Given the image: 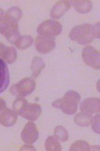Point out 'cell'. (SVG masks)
Wrapping results in <instances>:
<instances>
[{
    "label": "cell",
    "mask_w": 100,
    "mask_h": 151,
    "mask_svg": "<svg viewBox=\"0 0 100 151\" xmlns=\"http://www.w3.org/2000/svg\"><path fill=\"white\" fill-rule=\"evenodd\" d=\"M70 39L78 44L87 45L94 39H99V23L95 25L85 24L75 26L70 32Z\"/></svg>",
    "instance_id": "6da1fadb"
},
{
    "label": "cell",
    "mask_w": 100,
    "mask_h": 151,
    "mask_svg": "<svg viewBox=\"0 0 100 151\" xmlns=\"http://www.w3.org/2000/svg\"><path fill=\"white\" fill-rule=\"evenodd\" d=\"M13 111L23 118L33 122L42 113V107L37 104H29L24 97H18L13 104Z\"/></svg>",
    "instance_id": "7a4b0ae2"
},
{
    "label": "cell",
    "mask_w": 100,
    "mask_h": 151,
    "mask_svg": "<svg viewBox=\"0 0 100 151\" xmlns=\"http://www.w3.org/2000/svg\"><path fill=\"white\" fill-rule=\"evenodd\" d=\"M80 102V96L75 91H68L62 99H58L52 103V106L61 109L65 114H74L77 111L78 104Z\"/></svg>",
    "instance_id": "3957f363"
},
{
    "label": "cell",
    "mask_w": 100,
    "mask_h": 151,
    "mask_svg": "<svg viewBox=\"0 0 100 151\" xmlns=\"http://www.w3.org/2000/svg\"><path fill=\"white\" fill-rule=\"evenodd\" d=\"M0 33L3 34L10 43H14L19 37V27L17 22L4 15L0 20Z\"/></svg>",
    "instance_id": "277c9868"
},
{
    "label": "cell",
    "mask_w": 100,
    "mask_h": 151,
    "mask_svg": "<svg viewBox=\"0 0 100 151\" xmlns=\"http://www.w3.org/2000/svg\"><path fill=\"white\" fill-rule=\"evenodd\" d=\"M35 81L31 78H23L17 84L13 85L10 88V92L17 97H25L33 92L35 89Z\"/></svg>",
    "instance_id": "5b68a950"
},
{
    "label": "cell",
    "mask_w": 100,
    "mask_h": 151,
    "mask_svg": "<svg viewBox=\"0 0 100 151\" xmlns=\"http://www.w3.org/2000/svg\"><path fill=\"white\" fill-rule=\"evenodd\" d=\"M62 31V24L56 20H46L40 24L37 28V32L41 36L52 38L61 34Z\"/></svg>",
    "instance_id": "8992f818"
},
{
    "label": "cell",
    "mask_w": 100,
    "mask_h": 151,
    "mask_svg": "<svg viewBox=\"0 0 100 151\" xmlns=\"http://www.w3.org/2000/svg\"><path fill=\"white\" fill-rule=\"evenodd\" d=\"M82 59L86 65L95 69L100 68V53L92 46H87L82 50Z\"/></svg>",
    "instance_id": "52a82bcc"
},
{
    "label": "cell",
    "mask_w": 100,
    "mask_h": 151,
    "mask_svg": "<svg viewBox=\"0 0 100 151\" xmlns=\"http://www.w3.org/2000/svg\"><path fill=\"white\" fill-rule=\"evenodd\" d=\"M35 49L42 54H47L52 51L55 48V39L52 37L41 36L37 37L34 42Z\"/></svg>",
    "instance_id": "ba28073f"
},
{
    "label": "cell",
    "mask_w": 100,
    "mask_h": 151,
    "mask_svg": "<svg viewBox=\"0 0 100 151\" xmlns=\"http://www.w3.org/2000/svg\"><path fill=\"white\" fill-rule=\"evenodd\" d=\"M38 137H39V132L37 127L33 122L30 121L28 123H26V125L25 126L22 131L21 139L25 144L32 145L38 139Z\"/></svg>",
    "instance_id": "9c48e42d"
},
{
    "label": "cell",
    "mask_w": 100,
    "mask_h": 151,
    "mask_svg": "<svg viewBox=\"0 0 100 151\" xmlns=\"http://www.w3.org/2000/svg\"><path fill=\"white\" fill-rule=\"evenodd\" d=\"M99 110H100V100L97 97L87 98L80 104L81 112L87 113V114L90 116L99 113Z\"/></svg>",
    "instance_id": "30bf717a"
},
{
    "label": "cell",
    "mask_w": 100,
    "mask_h": 151,
    "mask_svg": "<svg viewBox=\"0 0 100 151\" xmlns=\"http://www.w3.org/2000/svg\"><path fill=\"white\" fill-rule=\"evenodd\" d=\"M17 122V114L12 110L5 107L0 110V124L5 127H11Z\"/></svg>",
    "instance_id": "8fae6325"
},
{
    "label": "cell",
    "mask_w": 100,
    "mask_h": 151,
    "mask_svg": "<svg viewBox=\"0 0 100 151\" xmlns=\"http://www.w3.org/2000/svg\"><path fill=\"white\" fill-rule=\"evenodd\" d=\"M71 5L69 1H58L51 10V17L53 19H59L62 17L70 8Z\"/></svg>",
    "instance_id": "7c38bea8"
},
{
    "label": "cell",
    "mask_w": 100,
    "mask_h": 151,
    "mask_svg": "<svg viewBox=\"0 0 100 151\" xmlns=\"http://www.w3.org/2000/svg\"><path fill=\"white\" fill-rule=\"evenodd\" d=\"M10 82V76L7 64L0 59V93L8 87Z\"/></svg>",
    "instance_id": "4fadbf2b"
},
{
    "label": "cell",
    "mask_w": 100,
    "mask_h": 151,
    "mask_svg": "<svg viewBox=\"0 0 100 151\" xmlns=\"http://www.w3.org/2000/svg\"><path fill=\"white\" fill-rule=\"evenodd\" d=\"M44 67H45V64H44L42 58H39V57H35V58H33L32 64H31L33 78H37L39 77V75L41 74V72L43 70Z\"/></svg>",
    "instance_id": "5bb4252c"
},
{
    "label": "cell",
    "mask_w": 100,
    "mask_h": 151,
    "mask_svg": "<svg viewBox=\"0 0 100 151\" xmlns=\"http://www.w3.org/2000/svg\"><path fill=\"white\" fill-rule=\"evenodd\" d=\"M73 6L77 12L81 14H87L92 9V2L88 0H81V1H73Z\"/></svg>",
    "instance_id": "9a60e30c"
},
{
    "label": "cell",
    "mask_w": 100,
    "mask_h": 151,
    "mask_svg": "<svg viewBox=\"0 0 100 151\" xmlns=\"http://www.w3.org/2000/svg\"><path fill=\"white\" fill-rule=\"evenodd\" d=\"M32 43H33V38L30 35H22L17 38L14 44L19 50H25L29 48L32 45Z\"/></svg>",
    "instance_id": "2e32d148"
},
{
    "label": "cell",
    "mask_w": 100,
    "mask_h": 151,
    "mask_svg": "<svg viewBox=\"0 0 100 151\" xmlns=\"http://www.w3.org/2000/svg\"><path fill=\"white\" fill-rule=\"evenodd\" d=\"M16 58H17V53H16L15 49L14 47H11V46H8V47L7 46L5 52H4V55L2 57V60L6 63L13 64L16 60Z\"/></svg>",
    "instance_id": "e0dca14e"
},
{
    "label": "cell",
    "mask_w": 100,
    "mask_h": 151,
    "mask_svg": "<svg viewBox=\"0 0 100 151\" xmlns=\"http://www.w3.org/2000/svg\"><path fill=\"white\" fill-rule=\"evenodd\" d=\"M45 148L47 151H61L62 146L55 137L50 136L45 141Z\"/></svg>",
    "instance_id": "ac0fdd59"
},
{
    "label": "cell",
    "mask_w": 100,
    "mask_h": 151,
    "mask_svg": "<svg viewBox=\"0 0 100 151\" xmlns=\"http://www.w3.org/2000/svg\"><path fill=\"white\" fill-rule=\"evenodd\" d=\"M92 116L87 114L84 112L78 113L74 118V122L78 125V126H82V127H88L90 124V119Z\"/></svg>",
    "instance_id": "d6986e66"
},
{
    "label": "cell",
    "mask_w": 100,
    "mask_h": 151,
    "mask_svg": "<svg viewBox=\"0 0 100 151\" xmlns=\"http://www.w3.org/2000/svg\"><path fill=\"white\" fill-rule=\"evenodd\" d=\"M54 136L55 138L62 141V142H65L69 139V133H68V130L63 127V126H57L55 129H54Z\"/></svg>",
    "instance_id": "ffe728a7"
},
{
    "label": "cell",
    "mask_w": 100,
    "mask_h": 151,
    "mask_svg": "<svg viewBox=\"0 0 100 151\" xmlns=\"http://www.w3.org/2000/svg\"><path fill=\"white\" fill-rule=\"evenodd\" d=\"M5 15L8 16L9 18L13 19L14 21L18 23V21L22 17V10L17 6H12L7 11Z\"/></svg>",
    "instance_id": "44dd1931"
},
{
    "label": "cell",
    "mask_w": 100,
    "mask_h": 151,
    "mask_svg": "<svg viewBox=\"0 0 100 151\" xmlns=\"http://www.w3.org/2000/svg\"><path fill=\"white\" fill-rule=\"evenodd\" d=\"M90 146L89 144L85 141V140H77L75 143H73L71 146H70V150L71 151H88V150H90Z\"/></svg>",
    "instance_id": "7402d4cb"
},
{
    "label": "cell",
    "mask_w": 100,
    "mask_h": 151,
    "mask_svg": "<svg viewBox=\"0 0 100 151\" xmlns=\"http://www.w3.org/2000/svg\"><path fill=\"white\" fill-rule=\"evenodd\" d=\"M90 124L92 126L93 130L96 132V133L99 134V113L92 115V117L90 119Z\"/></svg>",
    "instance_id": "603a6c76"
},
{
    "label": "cell",
    "mask_w": 100,
    "mask_h": 151,
    "mask_svg": "<svg viewBox=\"0 0 100 151\" xmlns=\"http://www.w3.org/2000/svg\"><path fill=\"white\" fill-rule=\"evenodd\" d=\"M6 45L2 42H0V59L2 60V57L4 55V52H5V50H6Z\"/></svg>",
    "instance_id": "cb8c5ba5"
},
{
    "label": "cell",
    "mask_w": 100,
    "mask_h": 151,
    "mask_svg": "<svg viewBox=\"0 0 100 151\" xmlns=\"http://www.w3.org/2000/svg\"><path fill=\"white\" fill-rule=\"evenodd\" d=\"M6 104H6L5 100L2 99V98H0V110L3 109V108H5V107H7Z\"/></svg>",
    "instance_id": "d4e9b609"
},
{
    "label": "cell",
    "mask_w": 100,
    "mask_h": 151,
    "mask_svg": "<svg viewBox=\"0 0 100 151\" xmlns=\"http://www.w3.org/2000/svg\"><path fill=\"white\" fill-rule=\"evenodd\" d=\"M25 149H28V150H30V149H32V150H34V148H33V146H24V147H22V148H21V150H25Z\"/></svg>",
    "instance_id": "484cf974"
},
{
    "label": "cell",
    "mask_w": 100,
    "mask_h": 151,
    "mask_svg": "<svg viewBox=\"0 0 100 151\" xmlns=\"http://www.w3.org/2000/svg\"><path fill=\"white\" fill-rule=\"evenodd\" d=\"M5 15V14H4V10L2 9V8H0V20L3 18V16Z\"/></svg>",
    "instance_id": "4316f807"
}]
</instances>
